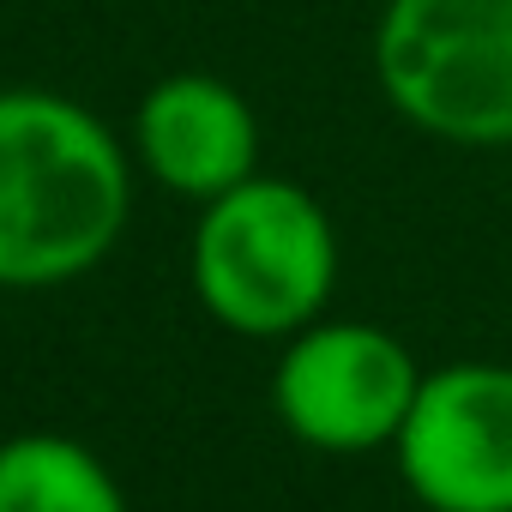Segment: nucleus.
<instances>
[{
	"label": "nucleus",
	"mask_w": 512,
	"mask_h": 512,
	"mask_svg": "<svg viewBox=\"0 0 512 512\" xmlns=\"http://www.w3.org/2000/svg\"><path fill=\"white\" fill-rule=\"evenodd\" d=\"M133 211L127 145L61 91H0V290L103 266Z\"/></svg>",
	"instance_id": "obj_1"
},
{
	"label": "nucleus",
	"mask_w": 512,
	"mask_h": 512,
	"mask_svg": "<svg viewBox=\"0 0 512 512\" xmlns=\"http://www.w3.org/2000/svg\"><path fill=\"white\" fill-rule=\"evenodd\" d=\"M338 284V229L326 205L284 181L247 175L199 205L193 223V296L241 338H296L314 326Z\"/></svg>",
	"instance_id": "obj_2"
},
{
	"label": "nucleus",
	"mask_w": 512,
	"mask_h": 512,
	"mask_svg": "<svg viewBox=\"0 0 512 512\" xmlns=\"http://www.w3.org/2000/svg\"><path fill=\"white\" fill-rule=\"evenodd\" d=\"M368 61L416 133L464 151L512 145V0H386Z\"/></svg>",
	"instance_id": "obj_3"
},
{
	"label": "nucleus",
	"mask_w": 512,
	"mask_h": 512,
	"mask_svg": "<svg viewBox=\"0 0 512 512\" xmlns=\"http://www.w3.org/2000/svg\"><path fill=\"white\" fill-rule=\"evenodd\" d=\"M422 368L374 320H314L296 338H284L272 404L278 422L314 446V452H380L398 440L410 404H416Z\"/></svg>",
	"instance_id": "obj_4"
},
{
	"label": "nucleus",
	"mask_w": 512,
	"mask_h": 512,
	"mask_svg": "<svg viewBox=\"0 0 512 512\" xmlns=\"http://www.w3.org/2000/svg\"><path fill=\"white\" fill-rule=\"evenodd\" d=\"M392 452L428 512H512V368L446 362L422 374Z\"/></svg>",
	"instance_id": "obj_5"
},
{
	"label": "nucleus",
	"mask_w": 512,
	"mask_h": 512,
	"mask_svg": "<svg viewBox=\"0 0 512 512\" xmlns=\"http://www.w3.org/2000/svg\"><path fill=\"white\" fill-rule=\"evenodd\" d=\"M133 157L157 187L205 205L260 175V115L217 73H163L133 109Z\"/></svg>",
	"instance_id": "obj_6"
},
{
	"label": "nucleus",
	"mask_w": 512,
	"mask_h": 512,
	"mask_svg": "<svg viewBox=\"0 0 512 512\" xmlns=\"http://www.w3.org/2000/svg\"><path fill=\"white\" fill-rule=\"evenodd\" d=\"M0 512H127L109 464L67 434L0 440Z\"/></svg>",
	"instance_id": "obj_7"
}]
</instances>
